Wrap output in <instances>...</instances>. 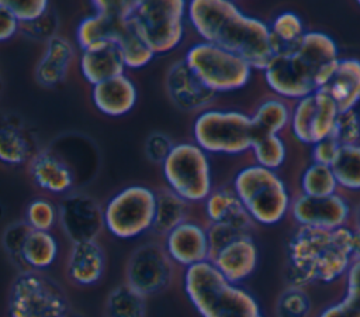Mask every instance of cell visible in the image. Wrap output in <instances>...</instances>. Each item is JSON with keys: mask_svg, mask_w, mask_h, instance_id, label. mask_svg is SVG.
<instances>
[{"mask_svg": "<svg viewBox=\"0 0 360 317\" xmlns=\"http://www.w3.org/2000/svg\"><path fill=\"white\" fill-rule=\"evenodd\" d=\"M187 23L201 41L239 55L256 70H264L274 56L269 25L229 0L188 1Z\"/></svg>", "mask_w": 360, "mask_h": 317, "instance_id": "1", "label": "cell"}, {"mask_svg": "<svg viewBox=\"0 0 360 317\" xmlns=\"http://www.w3.org/2000/svg\"><path fill=\"white\" fill-rule=\"evenodd\" d=\"M339 61V49L332 37L321 31H308L295 49L276 54L263 75L273 93L297 101L323 89Z\"/></svg>", "mask_w": 360, "mask_h": 317, "instance_id": "2", "label": "cell"}, {"mask_svg": "<svg viewBox=\"0 0 360 317\" xmlns=\"http://www.w3.org/2000/svg\"><path fill=\"white\" fill-rule=\"evenodd\" d=\"M353 228L333 231L298 227L287 242V279L304 289L312 283H333L353 262Z\"/></svg>", "mask_w": 360, "mask_h": 317, "instance_id": "3", "label": "cell"}, {"mask_svg": "<svg viewBox=\"0 0 360 317\" xmlns=\"http://www.w3.org/2000/svg\"><path fill=\"white\" fill-rule=\"evenodd\" d=\"M183 289L201 317H264L257 300L208 262L184 269Z\"/></svg>", "mask_w": 360, "mask_h": 317, "instance_id": "4", "label": "cell"}, {"mask_svg": "<svg viewBox=\"0 0 360 317\" xmlns=\"http://www.w3.org/2000/svg\"><path fill=\"white\" fill-rule=\"evenodd\" d=\"M232 189L256 224L274 225L290 213L291 196L276 170L248 165L236 172Z\"/></svg>", "mask_w": 360, "mask_h": 317, "instance_id": "5", "label": "cell"}, {"mask_svg": "<svg viewBox=\"0 0 360 317\" xmlns=\"http://www.w3.org/2000/svg\"><path fill=\"white\" fill-rule=\"evenodd\" d=\"M128 20L155 55L176 51L186 35L184 0H135Z\"/></svg>", "mask_w": 360, "mask_h": 317, "instance_id": "6", "label": "cell"}, {"mask_svg": "<svg viewBox=\"0 0 360 317\" xmlns=\"http://www.w3.org/2000/svg\"><path fill=\"white\" fill-rule=\"evenodd\" d=\"M193 142L208 155H240L250 152L255 134L250 116L236 110L207 108L191 127Z\"/></svg>", "mask_w": 360, "mask_h": 317, "instance_id": "7", "label": "cell"}, {"mask_svg": "<svg viewBox=\"0 0 360 317\" xmlns=\"http://www.w3.org/2000/svg\"><path fill=\"white\" fill-rule=\"evenodd\" d=\"M160 166L166 187L188 204L202 203L214 189L210 155L193 141L174 142Z\"/></svg>", "mask_w": 360, "mask_h": 317, "instance_id": "8", "label": "cell"}, {"mask_svg": "<svg viewBox=\"0 0 360 317\" xmlns=\"http://www.w3.org/2000/svg\"><path fill=\"white\" fill-rule=\"evenodd\" d=\"M183 61L215 94L245 87L253 72L239 55L201 39L186 49Z\"/></svg>", "mask_w": 360, "mask_h": 317, "instance_id": "9", "label": "cell"}, {"mask_svg": "<svg viewBox=\"0 0 360 317\" xmlns=\"http://www.w3.org/2000/svg\"><path fill=\"white\" fill-rule=\"evenodd\" d=\"M156 190L129 185L112 194L103 207L104 228L118 240H134L152 231Z\"/></svg>", "mask_w": 360, "mask_h": 317, "instance_id": "10", "label": "cell"}, {"mask_svg": "<svg viewBox=\"0 0 360 317\" xmlns=\"http://www.w3.org/2000/svg\"><path fill=\"white\" fill-rule=\"evenodd\" d=\"M10 317H69V303L59 287L41 272L24 271L8 293Z\"/></svg>", "mask_w": 360, "mask_h": 317, "instance_id": "11", "label": "cell"}, {"mask_svg": "<svg viewBox=\"0 0 360 317\" xmlns=\"http://www.w3.org/2000/svg\"><path fill=\"white\" fill-rule=\"evenodd\" d=\"M176 265L163 244L145 242L136 247L125 265V283L148 297L166 290L174 278Z\"/></svg>", "mask_w": 360, "mask_h": 317, "instance_id": "12", "label": "cell"}, {"mask_svg": "<svg viewBox=\"0 0 360 317\" xmlns=\"http://www.w3.org/2000/svg\"><path fill=\"white\" fill-rule=\"evenodd\" d=\"M339 113L335 101L321 89L297 100L290 128L300 142L312 147L332 135Z\"/></svg>", "mask_w": 360, "mask_h": 317, "instance_id": "13", "label": "cell"}, {"mask_svg": "<svg viewBox=\"0 0 360 317\" xmlns=\"http://www.w3.org/2000/svg\"><path fill=\"white\" fill-rule=\"evenodd\" d=\"M58 207L59 225L72 244L96 241L104 230L103 207L89 194L69 193Z\"/></svg>", "mask_w": 360, "mask_h": 317, "instance_id": "14", "label": "cell"}, {"mask_svg": "<svg viewBox=\"0 0 360 317\" xmlns=\"http://www.w3.org/2000/svg\"><path fill=\"white\" fill-rule=\"evenodd\" d=\"M290 213L298 227L326 231L347 227L352 218V209L339 193L325 197H309L301 193L291 200Z\"/></svg>", "mask_w": 360, "mask_h": 317, "instance_id": "15", "label": "cell"}, {"mask_svg": "<svg viewBox=\"0 0 360 317\" xmlns=\"http://www.w3.org/2000/svg\"><path fill=\"white\" fill-rule=\"evenodd\" d=\"M165 87L170 101L181 111L201 113L210 108L217 94L210 90L183 59L174 61L165 77Z\"/></svg>", "mask_w": 360, "mask_h": 317, "instance_id": "16", "label": "cell"}, {"mask_svg": "<svg viewBox=\"0 0 360 317\" xmlns=\"http://www.w3.org/2000/svg\"><path fill=\"white\" fill-rule=\"evenodd\" d=\"M163 248L174 265L184 269L210 261L207 225L186 220L163 237Z\"/></svg>", "mask_w": 360, "mask_h": 317, "instance_id": "17", "label": "cell"}, {"mask_svg": "<svg viewBox=\"0 0 360 317\" xmlns=\"http://www.w3.org/2000/svg\"><path fill=\"white\" fill-rule=\"evenodd\" d=\"M210 262L228 282L239 285L255 272L259 251L250 235H240L214 252Z\"/></svg>", "mask_w": 360, "mask_h": 317, "instance_id": "18", "label": "cell"}, {"mask_svg": "<svg viewBox=\"0 0 360 317\" xmlns=\"http://www.w3.org/2000/svg\"><path fill=\"white\" fill-rule=\"evenodd\" d=\"M32 183L42 192L66 196L75 185L72 168L51 149H38L27 163Z\"/></svg>", "mask_w": 360, "mask_h": 317, "instance_id": "19", "label": "cell"}, {"mask_svg": "<svg viewBox=\"0 0 360 317\" xmlns=\"http://www.w3.org/2000/svg\"><path fill=\"white\" fill-rule=\"evenodd\" d=\"M90 97L96 110L107 117L117 118L134 110L138 101V89L135 82L127 73H122L91 86Z\"/></svg>", "mask_w": 360, "mask_h": 317, "instance_id": "20", "label": "cell"}, {"mask_svg": "<svg viewBox=\"0 0 360 317\" xmlns=\"http://www.w3.org/2000/svg\"><path fill=\"white\" fill-rule=\"evenodd\" d=\"M77 65L82 77L90 86L120 76L127 69L118 45L114 41L100 42L82 49Z\"/></svg>", "mask_w": 360, "mask_h": 317, "instance_id": "21", "label": "cell"}, {"mask_svg": "<svg viewBox=\"0 0 360 317\" xmlns=\"http://www.w3.org/2000/svg\"><path fill=\"white\" fill-rule=\"evenodd\" d=\"M105 272V254L100 242L83 241L70 245L66 259V276L77 286L98 283Z\"/></svg>", "mask_w": 360, "mask_h": 317, "instance_id": "22", "label": "cell"}, {"mask_svg": "<svg viewBox=\"0 0 360 317\" xmlns=\"http://www.w3.org/2000/svg\"><path fill=\"white\" fill-rule=\"evenodd\" d=\"M75 55V48L68 38L56 35L49 39L35 66L37 82L45 87L60 85L69 73Z\"/></svg>", "mask_w": 360, "mask_h": 317, "instance_id": "23", "label": "cell"}, {"mask_svg": "<svg viewBox=\"0 0 360 317\" xmlns=\"http://www.w3.org/2000/svg\"><path fill=\"white\" fill-rule=\"evenodd\" d=\"M202 210L208 224L228 223L245 230L246 232H250L255 224L243 209L232 186L214 187L202 201Z\"/></svg>", "mask_w": 360, "mask_h": 317, "instance_id": "24", "label": "cell"}, {"mask_svg": "<svg viewBox=\"0 0 360 317\" xmlns=\"http://www.w3.org/2000/svg\"><path fill=\"white\" fill-rule=\"evenodd\" d=\"M322 90L329 94L340 113L354 110L360 103V59H340L330 80Z\"/></svg>", "mask_w": 360, "mask_h": 317, "instance_id": "25", "label": "cell"}, {"mask_svg": "<svg viewBox=\"0 0 360 317\" xmlns=\"http://www.w3.org/2000/svg\"><path fill=\"white\" fill-rule=\"evenodd\" d=\"M37 152L32 138L24 127L8 120L0 118V163L6 166H21L31 161Z\"/></svg>", "mask_w": 360, "mask_h": 317, "instance_id": "26", "label": "cell"}, {"mask_svg": "<svg viewBox=\"0 0 360 317\" xmlns=\"http://www.w3.org/2000/svg\"><path fill=\"white\" fill-rule=\"evenodd\" d=\"M59 256V241L52 231L31 230L21 249V272L49 269Z\"/></svg>", "mask_w": 360, "mask_h": 317, "instance_id": "27", "label": "cell"}, {"mask_svg": "<svg viewBox=\"0 0 360 317\" xmlns=\"http://www.w3.org/2000/svg\"><path fill=\"white\" fill-rule=\"evenodd\" d=\"M114 42L118 45L124 65L129 70H138L148 66L156 56L128 18L118 25Z\"/></svg>", "mask_w": 360, "mask_h": 317, "instance_id": "28", "label": "cell"}, {"mask_svg": "<svg viewBox=\"0 0 360 317\" xmlns=\"http://www.w3.org/2000/svg\"><path fill=\"white\" fill-rule=\"evenodd\" d=\"M190 206L191 204H188L167 187L158 190L152 232L165 237L174 227L188 220Z\"/></svg>", "mask_w": 360, "mask_h": 317, "instance_id": "29", "label": "cell"}, {"mask_svg": "<svg viewBox=\"0 0 360 317\" xmlns=\"http://www.w3.org/2000/svg\"><path fill=\"white\" fill-rule=\"evenodd\" d=\"M250 120L255 139L266 135H280L291 123V108L283 99H267L256 107Z\"/></svg>", "mask_w": 360, "mask_h": 317, "instance_id": "30", "label": "cell"}, {"mask_svg": "<svg viewBox=\"0 0 360 317\" xmlns=\"http://www.w3.org/2000/svg\"><path fill=\"white\" fill-rule=\"evenodd\" d=\"M269 28L274 55L295 49L307 32L302 20L292 11L278 14Z\"/></svg>", "mask_w": 360, "mask_h": 317, "instance_id": "31", "label": "cell"}, {"mask_svg": "<svg viewBox=\"0 0 360 317\" xmlns=\"http://www.w3.org/2000/svg\"><path fill=\"white\" fill-rule=\"evenodd\" d=\"M146 297L127 283L115 286L107 296L104 317H145Z\"/></svg>", "mask_w": 360, "mask_h": 317, "instance_id": "32", "label": "cell"}, {"mask_svg": "<svg viewBox=\"0 0 360 317\" xmlns=\"http://www.w3.org/2000/svg\"><path fill=\"white\" fill-rule=\"evenodd\" d=\"M318 317H360V261H353L345 275L343 297L325 307Z\"/></svg>", "mask_w": 360, "mask_h": 317, "instance_id": "33", "label": "cell"}, {"mask_svg": "<svg viewBox=\"0 0 360 317\" xmlns=\"http://www.w3.org/2000/svg\"><path fill=\"white\" fill-rule=\"evenodd\" d=\"M332 170L338 180L339 187L359 192L360 190V142L342 147Z\"/></svg>", "mask_w": 360, "mask_h": 317, "instance_id": "34", "label": "cell"}, {"mask_svg": "<svg viewBox=\"0 0 360 317\" xmlns=\"http://www.w3.org/2000/svg\"><path fill=\"white\" fill-rule=\"evenodd\" d=\"M301 193L309 197H325L338 193L339 185L330 166L311 163L301 175Z\"/></svg>", "mask_w": 360, "mask_h": 317, "instance_id": "35", "label": "cell"}, {"mask_svg": "<svg viewBox=\"0 0 360 317\" xmlns=\"http://www.w3.org/2000/svg\"><path fill=\"white\" fill-rule=\"evenodd\" d=\"M250 154L256 165L277 170L285 161L287 148L280 135H266L253 141Z\"/></svg>", "mask_w": 360, "mask_h": 317, "instance_id": "36", "label": "cell"}, {"mask_svg": "<svg viewBox=\"0 0 360 317\" xmlns=\"http://www.w3.org/2000/svg\"><path fill=\"white\" fill-rule=\"evenodd\" d=\"M24 221L31 230L52 231L59 224V207L46 197H37L25 207Z\"/></svg>", "mask_w": 360, "mask_h": 317, "instance_id": "37", "label": "cell"}, {"mask_svg": "<svg viewBox=\"0 0 360 317\" xmlns=\"http://www.w3.org/2000/svg\"><path fill=\"white\" fill-rule=\"evenodd\" d=\"M311 311V300L301 287L288 286L278 297V317H308Z\"/></svg>", "mask_w": 360, "mask_h": 317, "instance_id": "38", "label": "cell"}, {"mask_svg": "<svg viewBox=\"0 0 360 317\" xmlns=\"http://www.w3.org/2000/svg\"><path fill=\"white\" fill-rule=\"evenodd\" d=\"M340 147L359 144L360 139V117L356 110L342 111L338 116L333 132L330 135Z\"/></svg>", "mask_w": 360, "mask_h": 317, "instance_id": "39", "label": "cell"}, {"mask_svg": "<svg viewBox=\"0 0 360 317\" xmlns=\"http://www.w3.org/2000/svg\"><path fill=\"white\" fill-rule=\"evenodd\" d=\"M1 4L24 25L42 17L51 7L48 0H0Z\"/></svg>", "mask_w": 360, "mask_h": 317, "instance_id": "40", "label": "cell"}, {"mask_svg": "<svg viewBox=\"0 0 360 317\" xmlns=\"http://www.w3.org/2000/svg\"><path fill=\"white\" fill-rule=\"evenodd\" d=\"M30 231L31 228L27 225L25 221H18L10 224L3 232V248L17 266H21V249Z\"/></svg>", "mask_w": 360, "mask_h": 317, "instance_id": "41", "label": "cell"}, {"mask_svg": "<svg viewBox=\"0 0 360 317\" xmlns=\"http://www.w3.org/2000/svg\"><path fill=\"white\" fill-rule=\"evenodd\" d=\"M59 27V20L55 11L51 8L38 20L21 25V32L32 39H39L48 42L53 37H56V31Z\"/></svg>", "mask_w": 360, "mask_h": 317, "instance_id": "42", "label": "cell"}, {"mask_svg": "<svg viewBox=\"0 0 360 317\" xmlns=\"http://www.w3.org/2000/svg\"><path fill=\"white\" fill-rule=\"evenodd\" d=\"M207 232H208V242H210V251L211 255L221 249L224 245L231 242L232 240L240 237V235H250V232H246L245 230L228 224V223H219V224H207ZM210 255V258H211Z\"/></svg>", "mask_w": 360, "mask_h": 317, "instance_id": "43", "label": "cell"}, {"mask_svg": "<svg viewBox=\"0 0 360 317\" xmlns=\"http://www.w3.org/2000/svg\"><path fill=\"white\" fill-rule=\"evenodd\" d=\"M174 142L172 138L163 132H152L145 142V154L148 159L153 163H163L172 151Z\"/></svg>", "mask_w": 360, "mask_h": 317, "instance_id": "44", "label": "cell"}, {"mask_svg": "<svg viewBox=\"0 0 360 317\" xmlns=\"http://www.w3.org/2000/svg\"><path fill=\"white\" fill-rule=\"evenodd\" d=\"M340 148L342 147L332 137H328V138H325V139L312 145V148H311L312 162L319 163V165L332 166V163L335 162Z\"/></svg>", "mask_w": 360, "mask_h": 317, "instance_id": "45", "label": "cell"}, {"mask_svg": "<svg viewBox=\"0 0 360 317\" xmlns=\"http://www.w3.org/2000/svg\"><path fill=\"white\" fill-rule=\"evenodd\" d=\"M21 32V24L0 1V42H7Z\"/></svg>", "mask_w": 360, "mask_h": 317, "instance_id": "46", "label": "cell"}, {"mask_svg": "<svg viewBox=\"0 0 360 317\" xmlns=\"http://www.w3.org/2000/svg\"><path fill=\"white\" fill-rule=\"evenodd\" d=\"M353 261H360V230L353 228Z\"/></svg>", "mask_w": 360, "mask_h": 317, "instance_id": "47", "label": "cell"}, {"mask_svg": "<svg viewBox=\"0 0 360 317\" xmlns=\"http://www.w3.org/2000/svg\"><path fill=\"white\" fill-rule=\"evenodd\" d=\"M353 223H354V230H360V203L353 211Z\"/></svg>", "mask_w": 360, "mask_h": 317, "instance_id": "48", "label": "cell"}, {"mask_svg": "<svg viewBox=\"0 0 360 317\" xmlns=\"http://www.w3.org/2000/svg\"><path fill=\"white\" fill-rule=\"evenodd\" d=\"M1 92H3V79L0 76V94H1Z\"/></svg>", "mask_w": 360, "mask_h": 317, "instance_id": "49", "label": "cell"}, {"mask_svg": "<svg viewBox=\"0 0 360 317\" xmlns=\"http://www.w3.org/2000/svg\"><path fill=\"white\" fill-rule=\"evenodd\" d=\"M359 4H360V1H359Z\"/></svg>", "mask_w": 360, "mask_h": 317, "instance_id": "50", "label": "cell"}]
</instances>
